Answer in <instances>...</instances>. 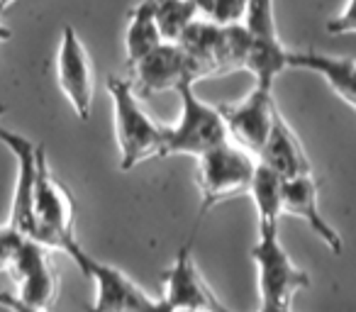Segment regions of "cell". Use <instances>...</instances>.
<instances>
[{
  "label": "cell",
  "instance_id": "obj_1",
  "mask_svg": "<svg viewBox=\"0 0 356 312\" xmlns=\"http://www.w3.org/2000/svg\"><path fill=\"white\" fill-rule=\"evenodd\" d=\"M108 93L113 98L115 134L120 147V169L132 171L142 161L161 156L163 124H156L139 103V93H134L129 79L110 76Z\"/></svg>",
  "mask_w": 356,
  "mask_h": 312
},
{
  "label": "cell",
  "instance_id": "obj_2",
  "mask_svg": "<svg viewBox=\"0 0 356 312\" xmlns=\"http://www.w3.org/2000/svg\"><path fill=\"white\" fill-rule=\"evenodd\" d=\"M61 252L93 283L95 295L88 312H168L161 297H152L118 266L90 256L76 239H69Z\"/></svg>",
  "mask_w": 356,
  "mask_h": 312
},
{
  "label": "cell",
  "instance_id": "obj_3",
  "mask_svg": "<svg viewBox=\"0 0 356 312\" xmlns=\"http://www.w3.org/2000/svg\"><path fill=\"white\" fill-rule=\"evenodd\" d=\"M252 261L257 263L259 273L261 310L291 312L293 297L310 286V278L283 249L278 224H259V242L252 247Z\"/></svg>",
  "mask_w": 356,
  "mask_h": 312
},
{
  "label": "cell",
  "instance_id": "obj_4",
  "mask_svg": "<svg viewBox=\"0 0 356 312\" xmlns=\"http://www.w3.org/2000/svg\"><path fill=\"white\" fill-rule=\"evenodd\" d=\"M176 42L193 59L200 81L227 74L232 69H244L249 49V37L242 22L215 25V22L200 20V17H195Z\"/></svg>",
  "mask_w": 356,
  "mask_h": 312
},
{
  "label": "cell",
  "instance_id": "obj_5",
  "mask_svg": "<svg viewBox=\"0 0 356 312\" xmlns=\"http://www.w3.org/2000/svg\"><path fill=\"white\" fill-rule=\"evenodd\" d=\"M176 93L181 95V117L171 127H163L161 159L176 154L198 159L208 149L227 142V129L218 108L195 95V83H181Z\"/></svg>",
  "mask_w": 356,
  "mask_h": 312
},
{
  "label": "cell",
  "instance_id": "obj_6",
  "mask_svg": "<svg viewBox=\"0 0 356 312\" xmlns=\"http://www.w3.org/2000/svg\"><path fill=\"white\" fill-rule=\"evenodd\" d=\"M32 213H35V242L44 244L49 249H64L69 239H76V205L69 188L61 186L51 176L47 164L44 149L37 147V169H35V195H32Z\"/></svg>",
  "mask_w": 356,
  "mask_h": 312
},
{
  "label": "cell",
  "instance_id": "obj_7",
  "mask_svg": "<svg viewBox=\"0 0 356 312\" xmlns=\"http://www.w3.org/2000/svg\"><path fill=\"white\" fill-rule=\"evenodd\" d=\"M257 161L247 149L234 142H222L198 156L200 217L222 200L247 193Z\"/></svg>",
  "mask_w": 356,
  "mask_h": 312
},
{
  "label": "cell",
  "instance_id": "obj_8",
  "mask_svg": "<svg viewBox=\"0 0 356 312\" xmlns=\"http://www.w3.org/2000/svg\"><path fill=\"white\" fill-rule=\"evenodd\" d=\"M242 27L249 37L244 69L252 71L259 88L273 90L278 74L286 71V47L278 40L273 0H247L242 15Z\"/></svg>",
  "mask_w": 356,
  "mask_h": 312
},
{
  "label": "cell",
  "instance_id": "obj_9",
  "mask_svg": "<svg viewBox=\"0 0 356 312\" xmlns=\"http://www.w3.org/2000/svg\"><path fill=\"white\" fill-rule=\"evenodd\" d=\"M198 81L200 74L193 59L181 49L178 42H161L129 69V83L134 93H142L144 98L161 90H176L181 83H198Z\"/></svg>",
  "mask_w": 356,
  "mask_h": 312
},
{
  "label": "cell",
  "instance_id": "obj_10",
  "mask_svg": "<svg viewBox=\"0 0 356 312\" xmlns=\"http://www.w3.org/2000/svg\"><path fill=\"white\" fill-rule=\"evenodd\" d=\"M56 79H59L61 93L71 103L76 117L86 122L90 117V110H93L95 79L88 49H86L83 40L71 25L61 30V44L59 54H56Z\"/></svg>",
  "mask_w": 356,
  "mask_h": 312
},
{
  "label": "cell",
  "instance_id": "obj_11",
  "mask_svg": "<svg viewBox=\"0 0 356 312\" xmlns=\"http://www.w3.org/2000/svg\"><path fill=\"white\" fill-rule=\"evenodd\" d=\"M51 249L22 237L8 273L17 283V297L37 307H49L59 295V278L51 266Z\"/></svg>",
  "mask_w": 356,
  "mask_h": 312
},
{
  "label": "cell",
  "instance_id": "obj_12",
  "mask_svg": "<svg viewBox=\"0 0 356 312\" xmlns=\"http://www.w3.org/2000/svg\"><path fill=\"white\" fill-rule=\"evenodd\" d=\"M273 110H276L273 90L259 88V85H254L252 93L239 103L218 105V113L225 122L229 142L247 149L249 154H257L261 149L268 127H271Z\"/></svg>",
  "mask_w": 356,
  "mask_h": 312
},
{
  "label": "cell",
  "instance_id": "obj_13",
  "mask_svg": "<svg viewBox=\"0 0 356 312\" xmlns=\"http://www.w3.org/2000/svg\"><path fill=\"white\" fill-rule=\"evenodd\" d=\"M161 300L166 307H203V310L213 312V305L218 300L205 278L200 276L198 266L193 261V234L181 244L176 252L171 268L163 276V295Z\"/></svg>",
  "mask_w": 356,
  "mask_h": 312
},
{
  "label": "cell",
  "instance_id": "obj_14",
  "mask_svg": "<svg viewBox=\"0 0 356 312\" xmlns=\"http://www.w3.org/2000/svg\"><path fill=\"white\" fill-rule=\"evenodd\" d=\"M281 210L307 222V227L325 242V247L334 256H339L344 252L341 234L320 215V208H317V181L312 174L291 176V179L281 181Z\"/></svg>",
  "mask_w": 356,
  "mask_h": 312
},
{
  "label": "cell",
  "instance_id": "obj_15",
  "mask_svg": "<svg viewBox=\"0 0 356 312\" xmlns=\"http://www.w3.org/2000/svg\"><path fill=\"white\" fill-rule=\"evenodd\" d=\"M257 156H259V164L276 171L281 179L312 174V164H310V159H307L305 149H302L298 134L293 132V127L283 120V115L278 113V105H276V110H273L271 127H268V134H266V139H264L261 149L257 151Z\"/></svg>",
  "mask_w": 356,
  "mask_h": 312
},
{
  "label": "cell",
  "instance_id": "obj_16",
  "mask_svg": "<svg viewBox=\"0 0 356 312\" xmlns=\"http://www.w3.org/2000/svg\"><path fill=\"white\" fill-rule=\"evenodd\" d=\"M286 69L320 74L337 93V98L344 100L349 108H356V61L351 56H330L315 49L286 51Z\"/></svg>",
  "mask_w": 356,
  "mask_h": 312
},
{
  "label": "cell",
  "instance_id": "obj_17",
  "mask_svg": "<svg viewBox=\"0 0 356 312\" xmlns=\"http://www.w3.org/2000/svg\"><path fill=\"white\" fill-rule=\"evenodd\" d=\"M154 8L156 0H142L139 6L132 8L127 22V35H124V51H127V71L142 59L144 54L161 44V35H159L156 17H154Z\"/></svg>",
  "mask_w": 356,
  "mask_h": 312
},
{
  "label": "cell",
  "instance_id": "obj_18",
  "mask_svg": "<svg viewBox=\"0 0 356 312\" xmlns=\"http://www.w3.org/2000/svg\"><path fill=\"white\" fill-rule=\"evenodd\" d=\"M281 181L283 179L276 171L257 161L247 193L252 195L254 205H257L259 224H278V220H281Z\"/></svg>",
  "mask_w": 356,
  "mask_h": 312
},
{
  "label": "cell",
  "instance_id": "obj_19",
  "mask_svg": "<svg viewBox=\"0 0 356 312\" xmlns=\"http://www.w3.org/2000/svg\"><path fill=\"white\" fill-rule=\"evenodd\" d=\"M159 35L163 42H176L184 35V30L198 17L193 0H156L154 8Z\"/></svg>",
  "mask_w": 356,
  "mask_h": 312
},
{
  "label": "cell",
  "instance_id": "obj_20",
  "mask_svg": "<svg viewBox=\"0 0 356 312\" xmlns=\"http://www.w3.org/2000/svg\"><path fill=\"white\" fill-rule=\"evenodd\" d=\"M198 17L210 20L215 25H234L242 22L247 0H193Z\"/></svg>",
  "mask_w": 356,
  "mask_h": 312
},
{
  "label": "cell",
  "instance_id": "obj_21",
  "mask_svg": "<svg viewBox=\"0 0 356 312\" xmlns=\"http://www.w3.org/2000/svg\"><path fill=\"white\" fill-rule=\"evenodd\" d=\"M22 242V234L17 229H13L10 224L0 227V271H8L10 268V261L15 256L17 247Z\"/></svg>",
  "mask_w": 356,
  "mask_h": 312
},
{
  "label": "cell",
  "instance_id": "obj_22",
  "mask_svg": "<svg viewBox=\"0 0 356 312\" xmlns=\"http://www.w3.org/2000/svg\"><path fill=\"white\" fill-rule=\"evenodd\" d=\"M354 6H356V0H346L344 13H341V15H337V17H332L330 25H327V32H332V35H351V32L356 30Z\"/></svg>",
  "mask_w": 356,
  "mask_h": 312
},
{
  "label": "cell",
  "instance_id": "obj_23",
  "mask_svg": "<svg viewBox=\"0 0 356 312\" xmlns=\"http://www.w3.org/2000/svg\"><path fill=\"white\" fill-rule=\"evenodd\" d=\"M0 305L6 307L8 312H47V307H37L25 302L22 297L13 295V293H0Z\"/></svg>",
  "mask_w": 356,
  "mask_h": 312
},
{
  "label": "cell",
  "instance_id": "obj_24",
  "mask_svg": "<svg viewBox=\"0 0 356 312\" xmlns=\"http://www.w3.org/2000/svg\"><path fill=\"white\" fill-rule=\"evenodd\" d=\"M0 20H3V17H0ZM10 37H13V32L8 30V27L3 25V22H0V44H6V42L10 40Z\"/></svg>",
  "mask_w": 356,
  "mask_h": 312
},
{
  "label": "cell",
  "instance_id": "obj_25",
  "mask_svg": "<svg viewBox=\"0 0 356 312\" xmlns=\"http://www.w3.org/2000/svg\"><path fill=\"white\" fill-rule=\"evenodd\" d=\"M168 312H210V310H203V307H171Z\"/></svg>",
  "mask_w": 356,
  "mask_h": 312
},
{
  "label": "cell",
  "instance_id": "obj_26",
  "mask_svg": "<svg viewBox=\"0 0 356 312\" xmlns=\"http://www.w3.org/2000/svg\"><path fill=\"white\" fill-rule=\"evenodd\" d=\"M213 312H232L229 310V307H225L222 302L220 300H215V305H213ZM259 312H268V310H261V307H259Z\"/></svg>",
  "mask_w": 356,
  "mask_h": 312
},
{
  "label": "cell",
  "instance_id": "obj_27",
  "mask_svg": "<svg viewBox=\"0 0 356 312\" xmlns=\"http://www.w3.org/2000/svg\"><path fill=\"white\" fill-rule=\"evenodd\" d=\"M13 3H17V0H0V17L6 15V13H8V8H10Z\"/></svg>",
  "mask_w": 356,
  "mask_h": 312
},
{
  "label": "cell",
  "instance_id": "obj_28",
  "mask_svg": "<svg viewBox=\"0 0 356 312\" xmlns=\"http://www.w3.org/2000/svg\"><path fill=\"white\" fill-rule=\"evenodd\" d=\"M6 105H0V129H3V127H6V124H3V117H6Z\"/></svg>",
  "mask_w": 356,
  "mask_h": 312
}]
</instances>
